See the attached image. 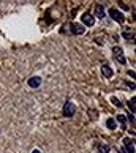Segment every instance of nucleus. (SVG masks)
Returning a JSON list of instances; mask_svg holds the SVG:
<instances>
[{
    "label": "nucleus",
    "mask_w": 136,
    "mask_h": 153,
    "mask_svg": "<svg viewBox=\"0 0 136 153\" xmlns=\"http://www.w3.org/2000/svg\"><path fill=\"white\" fill-rule=\"evenodd\" d=\"M75 112H76L75 104H73L71 101H67V103L64 104V117H73Z\"/></svg>",
    "instance_id": "obj_1"
},
{
    "label": "nucleus",
    "mask_w": 136,
    "mask_h": 153,
    "mask_svg": "<svg viewBox=\"0 0 136 153\" xmlns=\"http://www.w3.org/2000/svg\"><path fill=\"white\" fill-rule=\"evenodd\" d=\"M112 52H114V57H116V60L117 62H120V63L122 65H125V55H123V51L120 49V48H119V46H114V48H112Z\"/></svg>",
    "instance_id": "obj_2"
},
{
    "label": "nucleus",
    "mask_w": 136,
    "mask_h": 153,
    "mask_svg": "<svg viewBox=\"0 0 136 153\" xmlns=\"http://www.w3.org/2000/svg\"><path fill=\"white\" fill-rule=\"evenodd\" d=\"M123 145H125V152L127 153H135V144H133V140L130 137L123 139Z\"/></svg>",
    "instance_id": "obj_3"
},
{
    "label": "nucleus",
    "mask_w": 136,
    "mask_h": 153,
    "mask_svg": "<svg viewBox=\"0 0 136 153\" xmlns=\"http://www.w3.org/2000/svg\"><path fill=\"white\" fill-rule=\"evenodd\" d=\"M109 14L112 16V19L117 21V22H123V14L120 13V11H117L116 8H111L109 10Z\"/></svg>",
    "instance_id": "obj_4"
},
{
    "label": "nucleus",
    "mask_w": 136,
    "mask_h": 153,
    "mask_svg": "<svg viewBox=\"0 0 136 153\" xmlns=\"http://www.w3.org/2000/svg\"><path fill=\"white\" fill-rule=\"evenodd\" d=\"M71 32L75 33V35H84L86 29H84L82 24H71Z\"/></svg>",
    "instance_id": "obj_5"
},
{
    "label": "nucleus",
    "mask_w": 136,
    "mask_h": 153,
    "mask_svg": "<svg viewBox=\"0 0 136 153\" xmlns=\"http://www.w3.org/2000/svg\"><path fill=\"white\" fill-rule=\"evenodd\" d=\"M101 74H103L105 77H112V74H114V71H112V68L109 65H101Z\"/></svg>",
    "instance_id": "obj_6"
},
{
    "label": "nucleus",
    "mask_w": 136,
    "mask_h": 153,
    "mask_svg": "<svg viewBox=\"0 0 136 153\" xmlns=\"http://www.w3.org/2000/svg\"><path fill=\"white\" fill-rule=\"evenodd\" d=\"M82 24H84V25H87V27H92V25L95 24V18L86 13V14L82 16Z\"/></svg>",
    "instance_id": "obj_7"
},
{
    "label": "nucleus",
    "mask_w": 136,
    "mask_h": 153,
    "mask_svg": "<svg viewBox=\"0 0 136 153\" xmlns=\"http://www.w3.org/2000/svg\"><path fill=\"white\" fill-rule=\"evenodd\" d=\"M29 85H30L32 88H37V87H40V85H41V77H38V76H33V77H30V79H29Z\"/></svg>",
    "instance_id": "obj_8"
},
{
    "label": "nucleus",
    "mask_w": 136,
    "mask_h": 153,
    "mask_svg": "<svg viewBox=\"0 0 136 153\" xmlns=\"http://www.w3.org/2000/svg\"><path fill=\"white\" fill-rule=\"evenodd\" d=\"M95 16H97L98 19L105 18V7L103 5H97V7H95Z\"/></svg>",
    "instance_id": "obj_9"
},
{
    "label": "nucleus",
    "mask_w": 136,
    "mask_h": 153,
    "mask_svg": "<svg viewBox=\"0 0 136 153\" xmlns=\"http://www.w3.org/2000/svg\"><path fill=\"white\" fill-rule=\"evenodd\" d=\"M106 126L109 128V129H116L117 123H116V120H114V118H108V122H106Z\"/></svg>",
    "instance_id": "obj_10"
},
{
    "label": "nucleus",
    "mask_w": 136,
    "mask_h": 153,
    "mask_svg": "<svg viewBox=\"0 0 136 153\" xmlns=\"http://www.w3.org/2000/svg\"><path fill=\"white\" fill-rule=\"evenodd\" d=\"M135 103H136V100H135V96H133V98L128 101V107H130V111L133 112V115H135V111H136V106H135Z\"/></svg>",
    "instance_id": "obj_11"
},
{
    "label": "nucleus",
    "mask_w": 136,
    "mask_h": 153,
    "mask_svg": "<svg viewBox=\"0 0 136 153\" xmlns=\"http://www.w3.org/2000/svg\"><path fill=\"white\" fill-rule=\"evenodd\" d=\"M117 122L122 125V128H123V129H125V122H127L125 115H117Z\"/></svg>",
    "instance_id": "obj_12"
},
{
    "label": "nucleus",
    "mask_w": 136,
    "mask_h": 153,
    "mask_svg": "<svg viewBox=\"0 0 136 153\" xmlns=\"http://www.w3.org/2000/svg\"><path fill=\"white\" fill-rule=\"evenodd\" d=\"M109 150H111V147L108 145V144H101L100 145V153H108Z\"/></svg>",
    "instance_id": "obj_13"
},
{
    "label": "nucleus",
    "mask_w": 136,
    "mask_h": 153,
    "mask_svg": "<svg viewBox=\"0 0 136 153\" xmlns=\"http://www.w3.org/2000/svg\"><path fill=\"white\" fill-rule=\"evenodd\" d=\"M122 35H123V38H127V39H135V33L133 32H123Z\"/></svg>",
    "instance_id": "obj_14"
},
{
    "label": "nucleus",
    "mask_w": 136,
    "mask_h": 153,
    "mask_svg": "<svg viewBox=\"0 0 136 153\" xmlns=\"http://www.w3.org/2000/svg\"><path fill=\"white\" fill-rule=\"evenodd\" d=\"M89 115H90V118H92V120H97V118H98V112L93 111V109H90V111H89Z\"/></svg>",
    "instance_id": "obj_15"
},
{
    "label": "nucleus",
    "mask_w": 136,
    "mask_h": 153,
    "mask_svg": "<svg viewBox=\"0 0 136 153\" xmlns=\"http://www.w3.org/2000/svg\"><path fill=\"white\" fill-rule=\"evenodd\" d=\"M111 101H112V104L117 106V107H120V106H122V103H120V101H119V100L116 98V96H111Z\"/></svg>",
    "instance_id": "obj_16"
},
{
    "label": "nucleus",
    "mask_w": 136,
    "mask_h": 153,
    "mask_svg": "<svg viewBox=\"0 0 136 153\" xmlns=\"http://www.w3.org/2000/svg\"><path fill=\"white\" fill-rule=\"evenodd\" d=\"M119 153H127V152H125V149H119Z\"/></svg>",
    "instance_id": "obj_17"
},
{
    "label": "nucleus",
    "mask_w": 136,
    "mask_h": 153,
    "mask_svg": "<svg viewBox=\"0 0 136 153\" xmlns=\"http://www.w3.org/2000/svg\"><path fill=\"white\" fill-rule=\"evenodd\" d=\"M32 153H41V152H40V150H33Z\"/></svg>",
    "instance_id": "obj_18"
}]
</instances>
